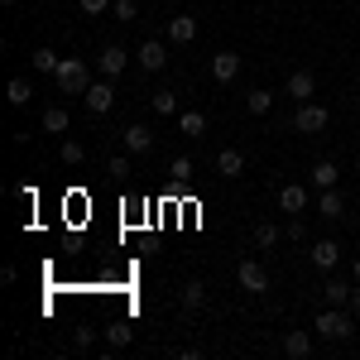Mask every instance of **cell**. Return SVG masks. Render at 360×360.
I'll return each mask as SVG.
<instances>
[{"label": "cell", "mask_w": 360, "mask_h": 360, "mask_svg": "<svg viewBox=\"0 0 360 360\" xmlns=\"http://www.w3.org/2000/svg\"><path fill=\"white\" fill-rule=\"evenodd\" d=\"M327 106H312V101H298V111H293V120H288V130H298V135H322L327 130Z\"/></svg>", "instance_id": "obj_3"}, {"label": "cell", "mask_w": 360, "mask_h": 360, "mask_svg": "<svg viewBox=\"0 0 360 360\" xmlns=\"http://www.w3.org/2000/svg\"><path fill=\"white\" fill-rule=\"evenodd\" d=\"M317 212H322L327 221L346 217V202H341V193H336V188H322V197H317Z\"/></svg>", "instance_id": "obj_18"}, {"label": "cell", "mask_w": 360, "mask_h": 360, "mask_svg": "<svg viewBox=\"0 0 360 360\" xmlns=\"http://www.w3.org/2000/svg\"><path fill=\"white\" fill-rule=\"evenodd\" d=\"M288 240L298 245V240H307V226H303V217H293V226H288Z\"/></svg>", "instance_id": "obj_32"}, {"label": "cell", "mask_w": 360, "mask_h": 360, "mask_svg": "<svg viewBox=\"0 0 360 360\" xmlns=\"http://www.w3.org/2000/svg\"><path fill=\"white\" fill-rule=\"evenodd\" d=\"M154 111H159V115L178 111V91H173V86H159V91H154Z\"/></svg>", "instance_id": "obj_23"}, {"label": "cell", "mask_w": 360, "mask_h": 360, "mask_svg": "<svg viewBox=\"0 0 360 360\" xmlns=\"http://www.w3.org/2000/svg\"><path fill=\"white\" fill-rule=\"evenodd\" d=\"M135 15H139V5H135V0H115V5H111V20H120V25H130Z\"/></svg>", "instance_id": "obj_28"}, {"label": "cell", "mask_w": 360, "mask_h": 360, "mask_svg": "<svg viewBox=\"0 0 360 360\" xmlns=\"http://www.w3.org/2000/svg\"><path fill=\"white\" fill-rule=\"evenodd\" d=\"M168 39L188 49V44L197 39V20H193V15H173V20H168Z\"/></svg>", "instance_id": "obj_11"}, {"label": "cell", "mask_w": 360, "mask_h": 360, "mask_svg": "<svg viewBox=\"0 0 360 360\" xmlns=\"http://www.w3.org/2000/svg\"><path fill=\"white\" fill-rule=\"evenodd\" d=\"M255 245H259V250H274L278 245V226L274 221H259V226H255Z\"/></svg>", "instance_id": "obj_24"}, {"label": "cell", "mask_w": 360, "mask_h": 360, "mask_svg": "<svg viewBox=\"0 0 360 360\" xmlns=\"http://www.w3.org/2000/svg\"><path fill=\"white\" fill-rule=\"evenodd\" d=\"M58 63H63V58H58L53 49H39V53H34V68H39V72H49V77L58 72Z\"/></svg>", "instance_id": "obj_27"}, {"label": "cell", "mask_w": 360, "mask_h": 360, "mask_svg": "<svg viewBox=\"0 0 360 360\" xmlns=\"http://www.w3.org/2000/svg\"><path fill=\"white\" fill-rule=\"evenodd\" d=\"M283 356L307 360V356H312V332H288V336H283Z\"/></svg>", "instance_id": "obj_16"}, {"label": "cell", "mask_w": 360, "mask_h": 360, "mask_svg": "<svg viewBox=\"0 0 360 360\" xmlns=\"http://www.w3.org/2000/svg\"><path fill=\"white\" fill-rule=\"evenodd\" d=\"M58 154H63V164H68V168H77L86 159V149L77 144V139H68V135H63V149H58Z\"/></svg>", "instance_id": "obj_26"}, {"label": "cell", "mask_w": 360, "mask_h": 360, "mask_svg": "<svg viewBox=\"0 0 360 360\" xmlns=\"http://www.w3.org/2000/svg\"><path fill=\"white\" fill-rule=\"evenodd\" d=\"M356 115H360V86H356Z\"/></svg>", "instance_id": "obj_37"}, {"label": "cell", "mask_w": 360, "mask_h": 360, "mask_svg": "<svg viewBox=\"0 0 360 360\" xmlns=\"http://www.w3.org/2000/svg\"><path fill=\"white\" fill-rule=\"evenodd\" d=\"M202 298H207V288H202V283H188V288H183V307H202Z\"/></svg>", "instance_id": "obj_29"}, {"label": "cell", "mask_w": 360, "mask_h": 360, "mask_svg": "<svg viewBox=\"0 0 360 360\" xmlns=\"http://www.w3.org/2000/svg\"><path fill=\"white\" fill-rule=\"evenodd\" d=\"M217 173H221V178H240V173H245V154H240V149H221V154H217Z\"/></svg>", "instance_id": "obj_14"}, {"label": "cell", "mask_w": 360, "mask_h": 360, "mask_svg": "<svg viewBox=\"0 0 360 360\" xmlns=\"http://www.w3.org/2000/svg\"><path fill=\"white\" fill-rule=\"evenodd\" d=\"M351 312L360 317V283H356V293H351Z\"/></svg>", "instance_id": "obj_35"}, {"label": "cell", "mask_w": 360, "mask_h": 360, "mask_svg": "<svg viewBox=\"0 0 360 360\" xmlns=\"http://www.w3.org/2000/svg\"><path fill=\"white\" fill-rule=\"evenodd\" d=\"M91 341H96V327H86V322H82V327H77V351H86Z\"/></svg>", "instance_id": "obj_31"}, {"label": "cell", "mask_w": 360, "mask_h": 360, "mask_svg": "<svg viewBox=\"0 0 360 360\" xmlns=\"http://www.w3.org/2000/svg\"><path fill=\"white\" fill-rule=\"evenodd\" d=\"M139 63H144V72H159V68H164L168 63V49L164 44H159V39H144V44H139Z\"/></svg>", "instance_id": "obj_8"}, {"label": "cell", "mask_w": 360, "mask_h": 360, "mask_svg": "<svg viewBox=\"0 0 360 360\" xmlns=\"http://www.w3.org/2000/svg\"><path fill=\"white\" fill-rule=\"evenodd\" d=\"M0 5H15V0H0Z\"/></svg>", "instance_id": "obj_38"}, {"label": "cell", "mask_w": 360, "mask_h": 360, "mask_svg": "<svg viewBox=\"0 0 360 360\" xmlns=\"http://www.w3.org/2000/svg\"><path fill=\"white\" fill-rule=\"evenodd\" d=\"M351 274H356V283H360V259H356V269H351Z\"/></svg>", "instance_id": "obj_36"}, {"label": "cell", "mask_w": 360, "mask_h": 360, "mask_svg": "<svg viewBox=\"0 0 360 360\" xmlns=\"http://www.w3.org/2000/svg\"><path fill=\"white\" fill-rule=\"evenodd\" d=\"M125 154H149L154 149V130H144V125H125Z\"/></svg>", "instance_id": "obj_10"}, {"label": "cell", "mask_w": 360, "mask_h": 360, "mask_svg": "<svg viewBox=\"0 0 360 360\" xmlns=\"http://www.w3.org/2000/svg\"><path fill=\"white\" fill-rule=\"evenodd\" d=\"M236 283H240L245 293H264V288H269V274H264L259 259H240V264H236Z\"/></svg>", "instance_id": "obj_4"}, {"label": "cell", "mask_w": 360, "mask_h": 360, "mask_svg": "<svg viewBox=\"0 0 360 360\" xmlns=\"http://www.w3.org/2000/svg\"><path fill=\"white\" fill-rule=\"evenodd\" d=\"M44 130H49V135H68V130H72L68 106H49V111H44Z\"/></svg>", "instance_id": "obj_19"}, {"label": "cell", "mask_w": 360, "mask_h": 360, "mask_svg": "<svg viewBox=\"0 0 360 360\" xmlns=\"http://www.w3.org/2000/svg\"><path fill=\"white\" fill-rule=\"evenodd\" d=\"M336 259H341V245L336 240H312V264L317 269H336Z\"/></svg>", "instance_id": "obj_15"}, {"label": "cell", "mask_w": 360, "mask_h": 360, "mask_svg": "<svg viewBox=\"0 0 360 360\" xmlns=\"http://www.w3.org/2000/svg\"><path fill=\"white\" fill-rule=\"evenodd\" d=\"M245 106H250V115H264L269 106H274V91H259V86H255V91L245 96Z\"/></svg>", "instance_id": "obj_25"}, {"label": "cell", "mask_w": 360, "mask_h": 360, "mask_svg": "<svg viewBox=\"0 0 360 360\" xmlns=\"http://www.w3.org/2000/svg\"><path fill=\"white\" fill-rule=\"evenodd\" d=\"M283 91H288L293 101H312V91H317V77H312L307 68H298V72H293V77L283 82Z\"/></svg>", "instance_id": "obj_7"}, {"label": "cell", "mask_w": 360, "mask_h": 360, "mask_svg": "<svg viewBox=\"0 0 360 360\" xmlns=\"http://www.w3.org/2000/svg\"><path fill=\"white\" fill-rule=\"evenodd\" d=\"M212 77H217V82H236V77H240V53H217L212 58Z\"/></svg>", "instance_id": "obj_9"}, {"label": "cell", "mask_w": 360, "mask_h": 360, "mask_svg": "<svg viewBox=\"0 0 360 360\" xmlns=\"http://www.w3.org/2000/svg\"><path fill=\"white\" fill-rule=\"evenodd\" d=\"M135 341V327L125 322V317H115V322H106V346H115V351H125Z\"/></svg>", "instance_id": "obj_13"}, {"label": "cell", "mask_w": 360, "mask_h": 360, "mask_svg": "<svg viewBox=\"0 0 360 360\" xmlns=\"http://www.w3.org/2000/svg\"><path fill=\"white\" fill-rule=\"evenodd\" d=\"M82 101H86V111H91V115H106V111L115 106V86H111V77H106V82H91Z\"/></svg>", "instance_id": "obj_5"}, {"label": "cell", "mask_w": 360, "mask_h": 360, "mask_svg": "<svg viewBox=\"0 0 360 360\" xmlns=\"http://www.w3.org/2000/svg\"><path fill=\"white\" fill-rule=\"evenodd\" d=\"M77 5H82V15H106L115 0H77Z\"/></svg>", "instance_id": "obj_30"}, {"label": "cell", "mask_w": 360, "mask_h": 360, "mask_svg": "<svg viewBox=\"0 0 360 360\" xmlns=\"http://www.w3.org/2000/svg\"><path fill=\"white\" fill-rule=\"evenodd\" d=\"M5 96H10V106H29V96H34V86H29V77H15V82L5 86Z\"/></svg>", "instance_id": "obj_22"}, {"label": "cell", "mask_w": 360, "mask_h": 360, "mask_svg": "<svg viewBox=\"0 0 360 360\" xmlns=\"http://www.w3.org/2000/svg\"><path fill=\"white\" fill-rule=\"evenodd\" d=\"M278 207H283L288 217H303V207H307V188H303V183H288V188L278 193Z\"/></svg>", "instance_id": "obj_12"}, {"label": "cell", "mask_w": 360, "mask_h": 360, "mask_svg": "<svg viewBox=\"0 0 360 360\" xmlns=\"http://www.w3.org/2000/svg\"><path fill=\"white\" fill-rule=\"evenodd\" d=\"M106 168H111L115 178H125V173H130V159H125V154H115V159H111V164H106Z\"/></svg>", "instance_id": "obj_33"}, {"label": "cell", "mask_w": 360, "mask_h": 360, "mask_svg": "<svg viewBox=\"0 0 360 360\" xmlns=\"http://www.w3.org/2000/svg\"><path fill=\"white\" fill-rule=\"evenodd\" d=\"M125 63H130V53H125L120 44H106V49L96 53V68H101V77H120V72H125Z\"/></svg>", "instance_id": "obj_6"}, {"label": "cell", "mask_w": 360, "mask_h": 360, "mask_svg": "<svg viewBox=\"0 0 360 360\" xmlns=\"http://www.w3.org/2000/svg\"><path fill=\"white\" fill-rule=\"evenodd\" d=\"M178 130H183L188 139H202V135H207V115H202V111H183Z\"/></svg>", "instance_id": "obj_20"}, {"label": "cell", "mask_w": 360, "mask_h": 360, "mask_svg": "<svg viewBox=\"0 0 360 360\" xmlns=\"http://www.w3.org/2000/svg\"><path fill=\"white\" fill-rule=\"evenodd\" d=\"M307 178H312V188H317V193H322V188H336V164H327V159H322V164H312V173H307Z\"/></svg>", "instance_id": "obj_21"}, {"label": "cell", "mask_w": 360, "mask_h": 360, "mask_svg": "<svg viewBox=\"0 0 360 360\" xmlns=\"http://www.w3.org/2000/svg\"><path fill=\"white\" fill-rule=\"evenodd\" d=\"M351 293H356V283H341V278L322 283V298H327L332 307H351Z\"/></svg>", "instance_id": "obj_17"}, {"label": "cell", "mask_w": 360, "mask_h": 360, "mask_svg": "<svg viewBox=\"0 0 360 360\" xmlns=\"http://www.w3.org/2000/svg\"><path fill=\"white\" fill-rule=\"evenodd\" d=\"M58 91H68V96H86V86H91V77H86V63L82 58H63L53 72Z\"/></svg>", "instance_id": "obj_2"}, {"label": "cell", "mask_w": 360, "mask_h": 360, "mask_svg": "<svg viewBox=\"0 0 360 360\" xmlns=\"http://www.w3.org/2000/svg\"><path fill=\"white\" fill-rule=\"evenodd\" d=\"M312 332L322 336V341H346V336H356V312H346V307H327L322 317H312Z\"/></svg>", "instance_id": "obj_1"}, {"label": "cell", "mask_w": 360, "mask_h": 360, "mask_svg": "<svg viewBox=\"0 0 360 360\" xmlns=\"http://www.w3.org/2000/svg\"><path fill=\"white\" fill-rule=\"evenodd\" d=\"M193 173V159H173V178H188Z\"/></svg>", "instance_id": "obj_34"}]
</instances>
